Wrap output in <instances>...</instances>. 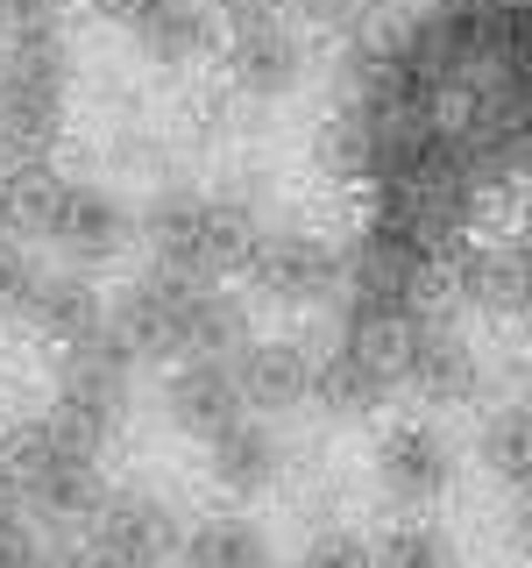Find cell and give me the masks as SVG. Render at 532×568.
I'll return each mask as SVG.
<instances>
[{
  "mask_svg": "<svg viewBox=\"0 0 532 568\" xmlns=\"http://www.w3.org/2000/svg\"><path fill=\"white\" fill-rule=\"evenodd\" d=\"M71 121V43L35 36V43H0V164L58 156Z\"/></svg>",
  "mask_w": 532,
  "mask_h": 568,
  "instance_id": "obj_1",
  "label": "cell"
},
{
  "mask_svg": "<svg viewBox=\"0 0 532 568\" xmlns=\"http://www.w3.org/2000/svg\"><path fill=\"white\" fill-rule=\"evenodd\" d=\"M135 348L121 342L114 327L85 334V342L58 348V384H50V419L58 434L71 440L79 455H100L106 440L121 434L129 419V398H135Z\"/></svg>",
  "mask_w": 532,
  "mask_h": 568,
  "instance_id": "obj_2",
  "label": "cell"
},
{
  "mask_svg": "<svg viewBox=\"0 0 532 568\" xmlns=\"http://www.w3.org/2000/svg\"><path fill=\"white\" fill-rule=\"evenodd\" d=\"M248 292L270 298L284 313H313V306H341V277H348V248H334L319 227H298L284 221L270 227L263 221L256 235V256H248Z\"/></svg>",
  "mask_w": 532,
  "mask_h": 568,
  "instance_id": "obj_3",
  "label": "cell"
},
{
  "mask_svg": "<svg viewBox=\"0 0 532 568\" xmlns=\"http://www.w3.org/2000/svg\"><path fill=\"white\" fill-rule=\"evenodd\" d=\"M192 292L200 277H177L164 263H142V271L106 298V327L135 348V363H185V313H192Z\"/></svg>",
  "mask_w": 532,
  "mask_h": 568,
  "instance_id": "obj_4",
  "label": "cell"
},
{
  "mask_svg": "<svg viewBox=\"0 0 532 568\" xmlns=\"http://www.w3.org/2000/svg\"><path fill=\"white\" fill-rule=\"evenodd\" d=\"M398 390H412V398L433 405V413H454V405H475V398H483V355H475V342L440 306L419 313L412 327H405Z\"/></svg>",
  "mask_w": 532,
  "mask_h": 568,
  "instance_id": "obj_5",
  "label": "cell"
},
{
  "mask_svg": "<svg viewBox=\"0 0 532 568\" xmlns=\"http://www.w3.org/2000/svg\"><path fill=\"white\" fill-rule=\"evenodd\" d=\"M461 476V448L440 434L433 419H390L377 434V490L398 511H426L454 490Z\"/></svg>",
  "mask_w": 532,
  "mask_h": 568,
  "instance_id": "obj_6",
  "label": "cell"
},
{
  "mask_svg": "<svg viewBox=\"0 0 532 568\" xmlns=\"http://www.w3.org/2000/svg\"><path fill=\"white\" fill-rule=\"evenodd\" d=\"M164 419L177 426L185 440H221L235 419H248V398H242V377L227 355H185V363L164 369V390H156Z\"/></svg>",
  "mask_w": 532,
  "mask_h": 568,
  "instance_id": "obj_7",
  "label": "cell"
},
{
  "mask_svg": "<svg viewBox=\"0 0 532 568\" xmlns=\"http://www.w3.org/2000/svg\"><path fill=\"white\" fill-rule=\"evenodd\" d=\"M135 235H142V221H135V206L121 200L114 185L71 178V192H64V206H58V221H50L43 242L58 248L71 271H100V263H114Z\"/></svg>",
  "mask_w": 532,
  "mask_h": 568,
  "instance_id": "obj_8",
  "label": "cell"
},
{
  "mask_svg": "<svg viewBox=\"0 0 532 568\" xmlns=\"http://www.w3.org/2000/svg\"><path fill=\"white\" fill-rule=\"evenodd\" d=\"M221 71H227V85H235L242 100H256V106L291 100L298 85H306V71H313L306 29H298V22H270V29L227 36V43H221Z\"/></svg>",
  "mask_w": 532,
  "mask_h": 568,
  "instance_id": "obj_9",
  "label": "cell"
},
{
  "mask_svg": "<svg viewBox=\"0 0 532 568\" xmlns=\"http://www.w3.org/2000/svg\"><path fill=\"white\" fill-rule=\"evenodd\" d=\"M85 540H100L121 568H171L185 555V519H177V505L156 497V490H114Z\"/></svg>",
  "mask_w": 532,
  "mask_h": 568,
  "instance_id": "obj_10",
  "label": "cell"
},
{
  "mask_svg": "<svg viewBox=\"0 0 532 568\" xmlns=\"http://www.w3.org/2000/svg\"><path fill=\"white\" fill-rule=\"evenodd\" d=\"M242 398L256 419H291L298 405H313V377H319V348L306 334H256L235 355Z\"/></svg>",
  "mask_w": 532,
  "mask_h": 568,
  "instance_id": "obj_11",
  "label": "cell"
},
{
  "mask_svg": "<svg viewBox=\"0 0 532 568\" xmlns=\"http://www.w3.org/2000/svg\"><path fill=\"white\" fill-rule=\"evenodd\" d=\"M129 43L150 71H192L227 43V29L213 14V0H150L129 22Z\"/></svg>",
  "mask_w": 532,
  "mask_h": 568,
  "instance_id": "obj_12",
  "label": "cell"
},
{
  "mask_svg": "<svg viewBox=\"0 0 532 568\" xmlns=\"http://www.w3.org/2000/svg\"><path fill=\"white\" fill-rule=\"evenodd\" d=\"M440 292L454 298L461 313L475 320H519V298H525V256L504 242H469L454 248V263L440 271Z\"/></svg>",
  "mask_w": 532,
  "mask_h": 568,
  "instance_id": "obj_13",
  "label": "cell"
},
{
  "mask_svg": "<svg viewBox=\"0 0 532 568\" xmlns=\"http://www.w3.org/2000/svg\"><path fill=\"white\" fill-rule=\"evenodd\" d=\"M284 462H291V448H284V434H277V419H235L221 440H206V476H213V490H227V497H270L284 484Z\"/></svg>",
  "mask_w": 532,
  "mask_h": 568,
  "instance_id": "obj_14",
  "label": "cell"
},
{
  "mask_svg": "<svg viewBox=\"0 0 532 568\" xmlns=\"http://www.w3.org/2000/svg\"><path fill=\"white\" fill-rule=\"evenodd\" d=\"M22 327L35 342H50V348H71V342H85V334H100L106 327V298H100L93 271H71V263L64 271H35Z\"/></svg>",
  "mask_w": 532,
  "mask_h": 568,
  "instance_id": "obj_15",
  "label": "cell"
},
{
  "mask_svg": "<svg viewBox=\"0 0 532 568\" xmlns=\"http://www.w3.org/2000/svg\"><path fill=\"white\" fill-rule=\"evenodd\" d=\"M313 171L334 178V185H369L377 178V114L355 106V100L334 106L313 129Z\"/></svg>",
  "mask_w": 532,
  "mask_h": 568,
  "instance_id": "obj_16",
  "label": "cell"
},
{
  "mask_svg": "<svg viewBox=\"0 0 532 568\" xmlns=\"http://www.w3.org/2000/svg\"><path fill=\"white\" fill-rule=\"evenodd\" d=\"M64 192H71V178L58 171V156L0 164V213H8V227H14V235H29V242L50 235V221H58Z\"/></svg>",
  "mask_w": 532,
  "mask_h": 568,
  "instance_id": "obj_17",
  "label": "cell"
},
{
  "mask_svg": "<svg viewBox=\"0 0 532 568\" xmlns=\"http://www.w3.org/2000/svg\"><path fill=\"white\" fill-rule=\"evenodd\" d=\"M177 568H277L270 532L242 511H206L200 526H185V555Z\"/></svg>",
  "mask_w": 532,
  "mask_h": 568,
  "instance_id": "obj_18",
  "label": "cell"
},
{
  "mask_svg": "<svg viewBox=\"0 0 532 568\" xmlns=\"http://www.w3.org/2000/svg\"><path fill=\"white\" fill-rule=\"evenodd\" d=\"M71 455H79V448L58 434V419H50V413H29V419H8V426H0V476H8L22 497L43 490Z\"/></svg>",
  "mask_w": 532,
  "mask_h": 568,
  "instance_id": "obj_19",
  "label": "cell"
},
{
  "mask_svg": "<svg viewBox=\"0 0 532 568\" xmlns=\"http://www.w3.org/2000/svg\"><path fill=\"white\" fill-rule=\"evenodd\" d=\"M256 342V320H248V298H235L227 284H200L185 313V355H235Z\"/></svg>",
  "mask_w": 532,
  "mask_h": 568,
  "instance_id": "obj_20",
  "label": "cell"
},
{
  "mask_svg": "<svg viewBox=\"0 0 532 568\" xmlns=\"http://www.w3.org/2000/svg\"><path fill=\"white\" fill-rule=\"evenodd\" d=\"M475 462H483L504 490L532 484V413L525 405H497V413H483V426H475Z\"/></svg>",
  "mask_w": 532,
  "mask_h": 568,
  "instance_id": "obj_21",
  "label": "cell"
},
{
  "mask_svg": "<svg viewBox=\"0 0 532 568\" xmlns=\"http://www.w3.org/2000/svg\"><path fill=\"white\" fill-rule=\"evenodd\" d=\"M377 568H461V547L433 519H398L377 540Z\"/></svg>",
  "mask_w": 532,
  "mask_h": 568,
  "instance_id": "obj_22",
  "label": "cell"
},
{
  "mask_svg": "<svg viewBox=\"0 0 532 568\" xmlns=\"http://www.w3.org/2000/svg\"><path fill=\"white\" fill-rule=\"evenodd\" d=\"M377 14H383V0H291V22H298V29L341 36V43H348L355 29H369Z\"/></svg>",
  "mask_w": 532,
  "mask_h": 568,
  "instance_id": "obj_23",
  "label": "cell"
},
{
  "mask_svg": "<svg viewBox=\"0 0 532 568\" xmlns=\"http://www.w3.org/2000/svg\"><path fill=\"white\" fill-rule=\"evenodd\" d=\"M298 568H377V540H362L355 526H319Z\"/></svg>",
  "mask_w": 532,
  "mask_h": 568,
  "instance_id": "obj_24",
  "label": "cell"
},
{
  "mask_svg": "<svg viewBox=\"0 0 532 568\" xmlns=\"http://www.w3.org/2000/svg\"><path fill=\"white\" fill-rule=\"evenodd\" d=\"M71 0H0V43H35V36H64Z\"/></svg>",
  "mask_w": 532,
  "mask_h": 568,
  "instance_id": "obj_25",
  "label": "cell"
},
{
  "mask_svg": "<svg viewBox=\"0 0 532 568\" xmlns=\"http://www.w3.org/2000/svg\"><path fill=\"white\" fill-rule=\"evenodd\" d=\"M29 292H35V263H29L22 235H0V320H22Z\"/></svg>",
  "mask_w": 532,
  "mask_h": 568,
  "instance_id": "obj_26",
  "label": "cell"
},
{
  "mask_svg": "<svg viewBox=\"0 0 532 568\" xmlns=\"http://www.w3.org/2000/svg\"><path fill=\"white\" fill-rule=\"evenodd\" d=\"M213 14H221V29H227V36H242V29L291 22V0H213Z\"/></svg>",
  "mask_w": 532,
  "mask_h": 568,
  "instance_id": "obj_27",
  "label": "cell"
},
{
  "mask_svg": "<svg viewBox=\"0 0 532 568\" xmlns=\"http://www.w3.org/2000/svg\"><path fill=\"white\" fill-rule=\"evenodd\" d=\"M35 547H43V540L29 532V519H22V526H0V568H29Z\"/></svg>",
  "mask_w": 532,
  "mask_h": 568,
  "instance_id": "obj_28",
  "label": "cell"
},
{
  "mask_svg": "<svg viewBox=\"0 0 532 568\" xmlns=\"http://www.w3.org/2000/svg\"><path fill=\"white\" fill-rule=\"evenodd\" d=\"M79 8H85V14H100V22H114V29H129L135 14L150 8V0H79Z\"/></svg>",
  "mask_w": 532,
  "mask_h": 568,
  "instance_id": "obj_29",
  "label": "cell"
},
{
  "mask_svg": "<svg viewBox=\"0 0 532 568\" xmlns=\"http://www.w3.org/2000/svg\"><path fill=\"white\" fill-rule=\"evenodd\" d=\"M511 248L532 256V185H519V206H511Z\"/></svg>",
  "mask_w": 532,
  "mask_h": 568,
  "instance_id": "obj_30",
  "label": "cell"
},
{
  "mask_svg": "<svg viewBox=\"0 0 532 568\" xmlns=\"http://www.w3.org/2000/svg\"><path fill=\"white\" fill-rule=\"evenodd\" d=\"M22 519H29V497L14 490L8 476H0V526H22Z\"/></svg>",
  "mask_w": 532,
  "mask_h": 568,
  "instance_id": "obj_31",
  "label": "cell"
},
{
  "mask_svg": "<svg viewBox=\"0 0 532 568\" xmlns=\"http://www.w3.org/2000/svg\"><path fill=\"white\" fill-rule=\"evenodd\" d=\"M519 327L532 334V256H525V298H519Z\"/></svg>",
  "mask_w": 532,
  "mask_h": 568,
  "instance_id": "obj_32",
  "label": "cell"
},
{
  "mask_svg": "<svg viewBox=\"0 0 532 568\" xmlns=\"http://www.w3.org/2000/svg\"><path fill=\"white\" fill-rule=\"evenodd\" d=\"M519 405H525V413H532V384H525V398H519Z\"/></svg>",
  "mask_w": 532,
  "mask_h": 568,
  "instance_id": "obj_33",
  "label": "cell"
},
{
  "mask_svg": "<svg viewBox=\"0 0 532 568\" xmlns=\"http://www.w3.org/2000/svg\"><path fill=\"white\" fill-rule=\"evenodd\" d=\"M291 568H298V561H291Z\"/></svg>",
  "mask_w": 532,
  "mask_h": 568,
  "instance_id": "obj_34",
  "label": "cell"
}]
</instances>
